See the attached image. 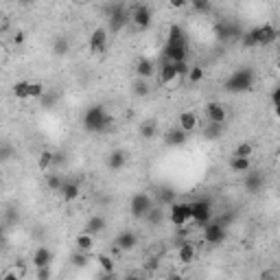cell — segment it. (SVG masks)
<instances>
[{"mask_svg":"<svg viewBox=\"0 0 280 280\" xmlns=\"http://www.w3.org/2000/svg\"><path fill=\"white\" fill-rule=\"evenodd\" d=\"M184 142H186V131L182 127L169 134V145H184Z\"/></svg>","mask_w":280,"mask_h":280,"instance_id":"d6a6232c","label":"cell"},{"mask_svg":"<svg viewBox=\"0 0 280 280\" xmlns=\"http://www.w3.org/2000/svg\"><path fill=\"white\" fill-rule=\"evenodd\" d=\"M252 37H254V42H256V46H267V44H272V42H276V37H278V31H276V26L274 24H261V26H256V29H252Z\"/></svg>","mask_w":280,"mask_h":280,"instance_id":"8992f818","label":"cell"},{"mask_svg":"<svg viewBox=\"0 0 280 280\" xmlns=\"http://www.w3.org/2000/svg\"><path fill=\"white\" fill-rule=\"evenodd\" d=\"M125 162H127V156H125V153L120 151V149H116V151L109 153V158H107V169H112V171H118V169L125 167Z\"/></svg>","mask_w":280,"mask_h":280,"instance_id":"ffe728a7","label":"cell"},{"mask_svg":"<svg viewBox=\"0 0 280 280\" xmlns=\"http://www.w3.org/2000/svg\"><path fill=\"white\" fill-rule=\"evenodd\" d=\"M140 136L145 140H151L153 136L158 134V127H156V123H153V120H145V123H140Z\"/></svg>","mask_w":280,"mask_h":280,"instance_id":"d4e9b609","label":"cell"},{"mask_svg":"<svg viewBox=\"0 0 280 280\" xmlns=\"http://www.w3.org/2000/svg\"><path fill=\"white\" fill-rule=\"evenodd\" d=\"M134 245H136V234L134 232H123L118 237V248L120 250L129 252V250H134Z\"/></svg>","mask_w":280,"mask_h":280,"instance_id":"603a6c76","label":"cell"},{"mask_svg":"<svg viewBox=\"0 0 280 280\" xmlns=\"http://www.w3.org/2000/svg\"><path fill=\"white\" fill-rule=\"evenodd\" d=\"M88 48H90V53L98 57V55H103L107 51V31L105 29H94L90 35V42H88Z\"/></svg>","mask_w":280,"mask_h":280,"instance_id":"ba28073f","label":"cell"},{"mask_svg":"<svg viewBox=\"0 0 280 280\" xmlns=\"http://www.w3.org/2000/svg\"><path fill=\"white\" fill-rule=\"evenodd\" d=\"M188 68L190 66H186V62H169L167 59V64L160 70V84L167 90H175V88L182 84L184 77L188 75Z\"/></svg>","mask_w":280,"mask_h":280,"instance_id":"6da1fadb","label":"cell"},{"mask_svg":"<svg viewBox=\"0 0 280 280\" xmlns=\"http://www.w3.org/2000/svg\"><path fill=\"white\" fill-rule=\"evenodd\" d=\"M62 199L64 201H75L77 197L81 195V188H79V184L77 182H64V186H62Z\"/></svg>","mask_w":280,"mask_h":280,"instance_id":"e0dca14e","label":"cell"},{"mask_svg":"<svg viewBox=\"0 0 280 280\" xmlns=\"http://www.w3.org/2000/svg\"><path fill=\"white\" fill-rule=\"evenodd\" d=\"M169 62H186V55H188V44L186 37H178V40H167V48H164Z\"/></svg>","mask_w":280,"mask_h":280,"instance_id":"277c9868","label":"cell"},{"mask_svg":"<svg viewBox=\"0 0 280 280\" xmlns=\"http://www.w3.org/2000/svg\"><path fill=\"white\" fill-rule=\"evenodd\" d=\"M131 22H134V26L136 29H140V31H145V29H149L151 26V9L147 7V4H138L134 11H131Z\"/></svg>","mask_w":280,"mask_h":280,"instance_id":"30bf717a","label":"cell"},{"mask_svg":"<svg viewBox=\"0 0 280 280\" xmlns=\"http://www.w3.org/2000/svg\"><path fill=\"white\" fill-rule=\"evenodd\" d=\"M153 70H156V66H153V62L147 57H140L138 64H136V73H138V77H142V79H149V77L153 75Z\"/></svg>","mask_w":280,"mask_h":280,"instance_id":"44dd1931","label":"cell"},{"mask_svg":"<svg viewBox=\"0 0 280 280\" xmlns=\"http://www.w3.org/2000/svg\"><path fill=\"white\" fill-rule=\"evenodd\" d=\"M193 7L197 11H208L210 9V0H193Z\"/></svg>","mask_w":280,"mask_h":280,"instance_id":"74e56055","label":"cell"},{"mask_svg":"<svg viewBox=\"0 0 280 280\" xmlns=\"http://www.w3.org/2000/svg\"><path fill=\"white\" fill-rule=\"evenodd\" d=\"M109 24H112V31H118L120 26L125 24V11H123V7H116V11H114L112 18H109Z\"/></svg>","mask_w":280,"mask_h":280,"instance_id":"f1b7e54d","label":"cell"},{"mask_svg":"<svg viewBox=\"0 0 280 280\" xmlns=\"http://www.w3.org/2000/svg\"><path fill=\"white\" fill-rule=\"evenodd\" d=\"M195 256H197L195 243H182L178 248V261L182 263V265H190V263L195 261Z\"/></svg>","mask_w":280,"mask_h":280,"instance_id":"5bb4252c","label":"cell"},{"mask_svg":"<svg viewBox=\"0 0 280 280\" xmlns=\"http://www.w3.org/2000/svg\"><path fill=\"white\" fill-rule=\"evenodd\" d=\"M252 84H254V73L250 68H243V70H237L232 77L228 79V90L232 92H241V90H250Z\"/></svg>","mask_w":280,"mask_h":280,"instance_id":"5b68a950","label":"cell"},{"mask_svg":"<svg viewBox=\"0 0 280 280\" xmlns=\"http://www.w3.org/2000/svg\"><path fill=\"white\" fill-rule=\"evenodd\" d=\"M46 186L51 190H55V193H59V190H62V186H64V182H62V178H59V175L48 173L46 175Z\"/></svg>","mask_w":280,"mask_h":280,"instance_id":"1f68e13d","label":"cell"},{"mask_svg":"<svg viewBox=\"0 0 280 280\" xmlns=\"http://www.w3.org/2000/svg\"><path fill=\"white\" fill-rule=\"evenodd\" d=\"M51 276V270H48V267H40V272H37V278H48Z\"/></svg>","mask_w":280,"mask_h":280,"instance_id":"60d3db41","label":"cell"},{"mask_svg":"<svg viewBox=\"0 0 280 280\" xmlns=\"http://www.w3.org/2000/svg\"><path fill=\"white\" fill-rule=\"evenodd\" d=\"M147 92H149V90H147V86H145V84H138V86H136V94H140V96H145V94H147Z\"/></svg>","mask_w":280,"mask_h":280,"instance_id":"b9f144b4","label":"cell"},{"mask_svg":"<svg viewBox=\"0 0 280 280\" xmlns=\"http://www.w3.org/2000/svg\"><path fill=\"white\" fill-rule=\"evenodd\" d=\"M252 153H254V145L248 140L239 142L237 149H234V156H241V158H252Z\"/></svg>","mask_w":280,"mask_h":280,"instance_id":"f546056e","label":"cell"},{"mask_svg":"<svg viewBox=\"0 0 280 280\" xmlns=\"http://www.w3.org/2000/svg\"><path fill=\"white\" fill-rule=\"evenodd\" d=\"M131 217L140 219V217H149V212L153 210V199L149 193H136L131 197V204H129Z\"/></svg>","mask_w":280,"mask_h":280,"instance_id":"3957f363","label":"cell"},{"mask_svg":"<svg viewBox=\"0 0 280 280\" xmlns=\"http://www.w3.org/2000/svg\"><path fill=\"white\" fill-rule=\"evenodd\" d=\"M51 261H53V252L48 248H44V245L33 252V265H35L37 270H40V267H48Z\"/></svg>","mask_w":280,"mask_h":280,"instance_id":"9a60e30c","label":"cell"},{"mask_svg":"<svg viewBox=\"0 0 280 280\" xmlns=\"http://www.w3.org/2000/svg\"><path fill=\"white\" fill-rule=\"evenodd\" d=\"M68 48H70V42L66 40V37H55L53 40V53L57 55V57H62V55L68 53Z\"/></svg>","mask_w":280,"mask_h":280,"instance_id":"4316f807","label":"cell"},{"mask_svg":"<svg viewBox=\"0 0 280 280\" xmlns=\"http://www.w3.org/2000/svg\"><path fill=\"white\" fill-rule=\"evenodd\" d=\"M178 123L186 134H190V131H195L197 127H199V116H197L193 109H184V112L178 116Z\"/></svg>","mask_w":280,"mask_h":280,"instance_id":"7c38bea8","label":"cell"},{"mask_svg":"<svg viewBox=\"0 0 280 280\" xmlns=\"http://www.w3.org/2000/svg\"><path fill=\"white\" fill-rule=\"evenodd\" d=\"M171 223L180 230H186L190 226H197L195 223V217H193V210H190V204H173L171 206Z\"/></svg>","mask_w":280,"mask_h":280,"instance_id":"7a4b0ae2","label":"cell"},{"mask_svg":"<svg viewBox=\"0 0 280 280\" xmlns=\"http://www.w3.org/2000/svg\"><path fill=\"white\" fill-rule=\"evenodd\" d=\"M24 276H26V267L22 265V263H15V265H11L7 272H2L0 280H22Z\"/></svg>","mask_w":280,"mask_h":280,"instance_id":"d6986e66","label":"cell"},{"mask_svg":"<svg viewBox=\"0 0 280 280\" xmlns=\"http://www.w3.org/2000/svg\"><path fill=\"white\" fill-rule=\"evenodd\" d=\"M86 263H88V252L77 250V254H75V265H77V267H84Z\"/></svg>","mask_w":280,"mask_h":280,"instance_id":"8d00e7d4","label":"cell"},{"mask_svg":"<svg viewBox=\"0 0 280 280\" xmlns=\"http://www.w3.org/2000/svg\"><path fill=\"white\" fill-rule=\"evenodd\" d=\"M44 86L40 84V81H31L29 84V101H40V98L44 96Z\"/></svg>","mask_w":280,"mask_h":280,"instance_id":"83f0119b","label":"cell"},{"mask_svg":"<svg viewBox=\"0 0 280 280\" xmlns=\"http://www.w3.org/2000/svg\"><path fill=\"white\" fill-rule=\"evenodd\" d=\"M223 239H226V230H223V226H219V223H206L204 241L208 245H219V243H223Z\"/></svg>","mask_w":280,"mask_h":280,"instance_id":"8fae6325","label":"cell"},{"mask_svg":"<svg viewBox=\"0 0 280 280\" xmlns=\"http://www.w3.org/2000/svg\"><path fill=\"white\" fill-rule=\"evenodd\" d=\"M103 228H105V219L98 217V215L90 217L88 219V223H86V232H90V234H98Z\"/></svg>","mask_w":280,"mask_h":280,"instance_id":"7402d4cb","label":"cell"},{"mask_svg":"<svg viewBox=\"0 0 280 280\" xmlns=\"http://www.w3.org/2000/svg\"><path fill=\"white\" fill-rule=\"evenodd\" d=\"M53 151H42L40 153V158H37V167H40V171L44 173H48V169L53 167Z\"/></svg>","mask_w":280,"mask_h":280,"instance_id":"484cf974","label":"cell"},{"mask_svg":"<svg viewBox=\"0 0 280 280\" xmlns=\"http://www.w3.org/2000/svg\"><path fill=\"white\" fill-rule=\"evenodd\" d=\"M29 84L31 81H18L13 86V94L18 101H29Z\"/></svg>","mask_w":280,"mask_h":280,"instance_id":"cb8c5ba5","label":"cell"},{"mask_svg":"<svg viewBox=\"0 0 280 280\" xmlns=\"http://www.w3.org/2000/svg\"><path fill=\"white\" fill-rule=\"evenodd\" d=\"M186 79H188L190 84H199V81L204 79V68H201V66H190Z\"/></svg>","mask_w":280,"mask_h":280,"instance_id":"4dcf8cb0","label":"cell"},{"mask_svg":"<svg viewBox=\"0 0 280 280\" xmlns=\"http://www.w3.org/2000/svg\"><path fill=\"white\" fill-rule=\"evenodd\" d=\"M188 4V0H169V7L171 9H184Z\"/></svg>","mask_w":280,"mask_h":280,"instance_id":"f35d334b","label":"cell"},{"mask_svg":"<svg viewBox=\"0 0 280 280\" xmlns=\"http://www.w3.org/2000/svg\"><path fill=\"white\" fill-rule=\"evenodd\" d=\"M79 2H92V0H79Z\"/></svg>","mask_w":280,"mask_h":280,"instance_id":"ee69618b","label":"cell"},{"mask_svg":"<svg viewBox=\"0 0 280 280\" xmlns=\"http://www.w3.org/2000/svg\"><path fill=\"white\" fill-rule=\"evenodd\" d=\"M272 107H274V114H276V118L280 120V86L272 92Z\"/></svg>","mask_w":280,"mask_h":280,"instance_id":"836d02e7","label":"cell"},{"mask_svg":"<svg viewBox=\"0 0 280 280\" xmlns=\"http://www.w3.org/2000/svg\"><path fill=\"white\" fill-rule=\"evenodd\" d=\"M252 167L250 158H241V156H232L230 158V171L232 173H248Z\"/></svg>","mask_w":280,"mask_h":280,"instance_id":"ac0fdd59","label":"cell"},{"mask_svg":"<svg viewBox=\"0 0 280 280\" xmlns=\"http://www.w3.org/2000/svg\"><path fill=\"white\" fill-rule=\"evenodd\" d=\"M26 40V33L24 31H15V35H13V44H22Z\"/></svg>","mask_w":280,"mask_h":280,"instance_id":"ab89813d","label":"cell"},{"mask_svg":"<svg viewBox=\"0 0 280 280\" xmlns=\"http://www.w3.org/2000/svg\"><path fill=\"white\" fill-rule=\"evenodd\" d=\"M206 116L210 123H217V125H223V120H226V107L221 105V103H217V101H212V103H208L206 105Z\"/></svg>","mask_w":280,"mask_h":280,"instance_id":"4fadbf2b","label":"cell"},{"mask_svg":"<svg viewBox=\"0 0 280 280\" xmlns=\"http://www.w3.org/2000/svg\"><path fill=\"white\" fill-rule=\"evenodd\" d=\"M245 184H248V188L252 190V193H256V190H259V186L263 184V180L256 178V175H250V178L245 180Z\"/></svg>","mask_w":280,"mask_h":280,"instance_id":"d590c367","label":"cell"},{"mask_svg":"<svg viewBox=\"0 0 280 280\" xmlns=\"http://www.w3.org/2000/svg\"><path fill=\"white\" fill-rule=\"evenodd\" d=\"M22 2H29V0H22Z\"/></svg>","mask_w":280,"mask_h":280,"instance_id":"f6af8a7d","label":"cell"},{"mask_svg":"<svg viewBox=\"0 0 280 280\" xmlns=\"http://www.w3.org/2000/svg\"><path fill=\"white\" fill-rule=\"evenodd\" d=\"M75 245H77V250L88 252V254H90L92 248H94V234H90V232H86V230H84L81 234H77Z\"/></svg>","mask_w":280,"mask_h":280,"instance_id":"2e32d148","label":"cell"},{"mask_svg":"<svg viewBox=\"0 0 280 280\" xmlns=\"http://www.w3.org/2000/svg\"><path fill=\"white\" fill-rule=\"evenodd\" d=\"M96 261H98V265H101V270H105L107 274H112V270H114V261L109 259V256H103V254H101Z\"/></svg>","mask_w":280,"mask_h":280,"instance_id":"e575fe53","label":"cell"},{"mask_svg":"<svg viewBox=\"0 0 280 280\" xmlns=\"http://www.w3.org/2000/svg\"><path fill=\"white\" fill-rule=\"evenodd\" d=\"M105 112H103V107H90L86 112V116H84V123H86V129L88 131H101L103 127H105Z\"/></svg>","mask_w":280,"mask_h":280,"instance_id":"52a82bcc","label":"cell"},{"mask_svg":"<svg viewBox=\"0 0 280 280\" xmlns=\"http://www.w3.org/2000/svg\"><path fill=\"white\" fill-rule=\"evenodd\" d=\"M274 164H276V169H280V149L276 151V156H274Z\"/></svg>","mask_w":280,"mask_h":280,"instance_id":"7bdbcfd3","label":"cell"},{"mask_svg":"<svg viewBox=\"0 0 280 280\" xmlns=\"http://www.w3.org/2000/svg\"><path fill=\"white\" fill-rule=\"evenodd\" d=\"M190 210H193V217H195V223L197 226H206L212 217V210H210V201L206 199H197L190 204Z\"/></svg>","mask_w":280,"mask_h":280,"instance_id":"9c48e42d","label":"cell"}]
</instances>
